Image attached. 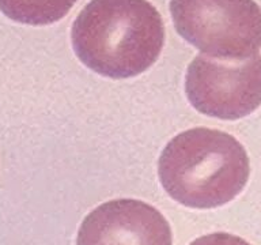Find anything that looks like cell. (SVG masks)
Instances as JSON below:
<instances>
[{
  "mask_svg": "<svg viewBox=\"0 0 261 245\" xmlns=\"http://www.w3.org/2000/svg\"><path fill=\"white\" fill-rule=\"evenodd\" d=\"M77 59L113 79L140 75L158 60L165 24L148 0H90L71 28Z\"/></svg>",
  "mask_w": 261,
  "mask_h": 245,
  "instance_id": "1",
  "label": "cell"
},
{
  "mask_svg": "<svg viewBox=\"0 0 261 245\" xmlns=\"http://www.w3.org/2000/svg\"><path fill=\"white\" fill-rule=\"evenodd\" d=\"M165 191L192 208L231 202L248 183L250 166L244 146L218 130L192 128L171 139L159 158Z\"/></svg>",
  "mask_w": 261,
  "mask_h": 245,
  "instance_id": "2",
  "label": "cell"
},
{
  "mask_svg": "<svg viewBox=\"0 0 261 245\" xmlns=\"http://www.w3.org/2000/svg\"><path fill=\"white\" fill-rule=\"evenodd\" d=\"M174 28L201 55L245 60L261 49V7L254 0H170Z\"/></svg>",
  "mask_w": 261,
  "mask_h": 245,
  "instance_id": "3",
  "label": "cell"
},
{
  "mask_svg": "<svg viewBox=\"0 0 261 245\" xmlns=\"http://www.w3.org/2000/svg\"><path fill=\"white\" fill-rule=\"evenodd\" d=\"M185 91L200 113L223 120L245 117L261 105V55L218 60L200 53L188 65Z\"/></svg>",
  "mask_w": 261,
  "mask_h": 245,
  "instance_id": "4",
  "label": "cell"
},
{
  "mask_svg": "<svg viewBox=\"0 0 261 245\" xmlns=\"http://www.w3.org/2000/svg\"><path fill=\"white\" fill-rule=\"evenodd\" d=\"M171 229L155 207L136 199H116L86 216L76 245H171Z\"/></svg>",
  "mask_w": 261,
  "mask_h": 245,
  "instance_id": "5",
  "label": "cell"
},
{
  "mask_svg": "<svg viewBox=\"0 0 261 245\" xmlns=\"http://www.w3.org/2000/svg\"><path fill=\"white\" fill-rule=\"evenodd\" d=\"M77 0H0V11L18 23L45 26L63 19Z\"/></svg>",
  "mask_w": 261,
  "mask_h": 245,
  "instance_id": "6",
  "label": "cell"
},
{
  "mask_svg": "<svg viewBox=\"0 0 261 245\" xmlns=\"http://www.w3.org/2000/svg\"><path fill=\"white\" fill-rule=\"evenodd\" d=\"M189 245H250L248 241L230 233H211L207 236L199 237Z\"/></svg>",
  "mask_w": 261,
  "mask_h": 245,
  "instance_id": "7",
  "label": "cell"
}]
</instances>
